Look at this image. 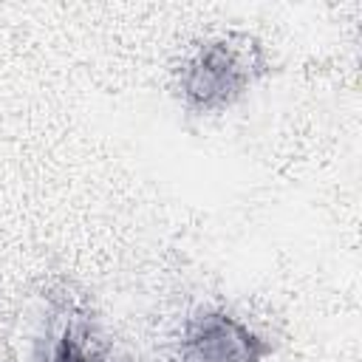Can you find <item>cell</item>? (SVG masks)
<instances>
[{"instance_id": "3", "label": "cell", "mask_w": 362, "mask_h": 362, "mask_svg": "<svg viewBox=\"0 0 362 362\" xmlns=\"http://www.w3.org/2000/svg\"><path fill=\"white\" fill-rule=\"evenodd\" d=\"M175 362H266L274 345L243 317L204 305L195 308L173 339Z\"/></svg>"}, {"instance_id": "2", "label": "cell", "mask_w": 362, "mask_h": 362, "mask_svg": "<svg viewBox=\"0 0 362 362\" xmlns=\"http://www.w3.org/2000/svg\"><path fill=\"white\" fill-rule=\"evenodd\" d=\"M266 74V57L249 34H215L184 54L175 68V93L189 113H223Z\"/></svg>"}, {"instance_id": "1", "label": "cell", "mask_w": 362, "mask_h": 362, "mask_svg": "<svg viewBox=\"0 0 362 362\" xmlns=\"http://www.w3.org/2000/svg\"><path fill=\"white\" fill-rule=\"evenodd\" d=\"M14 362H110L107 334L88 297L68 283L34 291L11 328Z\"/></svg>"}]
</instances>
